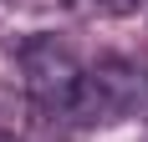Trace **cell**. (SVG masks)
I'll return each instance as SVG.
<instances>
[{
  "label": "cell",
  "instance_id": "6da1fadb",
  "mask_svg": "<svg viewBox=\"0 0 148 142\" xmlns=\"http://www.w3.org/2000/svg\"><path fill=\"white\" fill-rule=\"evenodd\" d=\"M138 101H143V71H138L133 61L107 56V61H97V66L82 76L66 117H72V127H107V122L128 117Z\"/></svg>",
  "mask_w": 148,
  "mask_h": 142
},
{
  "label": "cell",
  "instance_id": "7a4b0ae2",
  "mask_svg": "<svg viewBox=\"0 0 148 142\" xmlns=\"http://www.w3.org/2000/svg\"><path fill=\"white\" fill-rule=\"evenodd\" d=\"M82 76H87L82 61H77L72 46H61L56 36H31V41L21 46V86H26L31 107H41V112L66 117Z\"/></svg>",
  "mask_w": 148,
  "mask_h": 142
},
{
  "label": "cell",
  "instance_id": "3957f363",
  "mask_svg": "<svg viewBox=\"0 0 148 142\" xmlns=\"http://www.w3.org/2000/svg\"><path fill=\"white\" fill-rule=\"evenodd\" d=\"M31 127V97L15 86H0V142H15Z\"/></svg>",
  "mask_w": 148,
  "mask_h": 142
},
{
  "label": "cell",
  "instance_id": "277c9868",
  "mask_svg": "<svg viewBox=\"0 0 148 142\" xmlns=\"http://www.w3.org/2000/svg\"><path fill=\"white\" fill-rule=\"evenodd\" d=\"M92 10H97V15H133L138 0H92Z\"/></svg>",
  "mask_w": 148,
  "mask_h": 142
}]
</instances>
